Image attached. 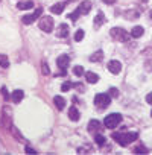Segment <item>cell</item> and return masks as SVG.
Instances as JSON below:
<instances>
[{"label": "cell", "instance_id": "obj_1", "mask_svg": "<svg viewBox=\"0 0 152 155\" xmlns=\"http://www.w3.org/2000/svg\"><path fill=\"white\" fill-rule=\"evenodd\" d=\"M113 138L120 144V146H129L132 141H135L138 138V132L134 131V132H128V131H122V132H114L113 134Z\"/></svg>", "mask_w": 152, "mask_h": 155}, {"label": "cell", "instance_id": "obj_2", "mask_svg": "<svg viewBox=\"0 0 152 155\" xmlns=\"http://www.w3.org/2000/svg\"><path fill=\"white\" fill-rule=\"evenodd\" d=\"M110 35H111V38H114L116 41H120V43H126L131 38V34H128L123 28H113L110 31Z\"/></svg>", "mask_w": 152, "mask_h": 155}, {"label": "cell", "instance_id": "obj_3", "mask_svg": "<svg viewBox=\"0 0 152 155\" xmlns=\"http://www.w3.org/2000/svg\"><path fill=\"white\" fill-rule=\"evenodd\" d=\"M0 126H2L3 129H11L12 128V113H11L9 107L3 108V114H2V119H0Z\"/></svg>", "mask_w": 152, "mask_h": 155}, {"label": "cell", "instance_id": "obj_4", "mask_svg": "<svg viewBox=\"0 0 152 155\" xmlns=\"http://www.w3.org/2000/svg\"><path fill=\"white\" fill-rule=\"evenodd\" d=\"M122 122V114L119 113H113V114H108L104 120V125L108 128V129H114L119 126V123Z\"/></svg>", "mask_w": 152, "mask_h": 155}, {"label": "cell", "instance_id": "obj_5", "mask_svg": "<svg viewBox=\"0 0 152 155\" xmlns=\"http://www.w3.org/2000/svg\"><path fill=\"white\" fill-rule=\"evenodd\" d=\"M110 104H111V96H110V94H105V93L96 94V97H94V105H96L97 108L105 110Z\"/></svg>", "mask_w": 152, "mask_h": 155}, {"label": "cell", "instance_id": "obj_6", "mask_svg": "<svg viewBox=\"0 0 152 155\" xmlns=\"http://www.w3.org/2000/svg\"><path fill=\"white\" fill-rule=\"evenodd\" d=\"M38 26H40V29L43 32H52V29H53V20H52V17H47V15L46 17H41Z\"/></svg>", "mask_w": 152, "mask_h": 155}, {"label": "cell", "instance_id": "obj_7", "mask_svg": "<svg viewBox=\"0 0 152 155\" xmlns=\"http://www.w3.org/2000/svg\"><path fill=\"white\" fill-rule=\"evenodd\" d=\"M41 14H43V8H37L32 14L21 17V21H23L25 25H32L35 20H38V18H40V15H41Z\"/></svg>", "mask_w": 152, "mask_h": 155}, {"label": "cell", "instance_id": "obj_8", "mask_svg": "<svg viewBox=\"0 0 152 155\" xmlns=\"http://www.w3.org/2000/svg\"><path fill=\"white\" fill-rule=\"evenodd\" d=\"M107 68H108L110 73H113V74H119V73L122 71V64H120V61H117V59H111V61L108 62Z\"/></svg>", "mask_w": 152, "mask_h": 155}, {"label": "cell", "instance_id": "obj_9", "mask_svg": "<svg viewBox=\"0 0 152 155\" xmlns=\"http://www.w3.org/2000/svg\"><path fill=\"white\" fill-rule=\"evenodd\" d=\"M76 11L79 12V15H87V14L91 11V2H88V0H84V2H81L79 6L76 8Z\"/></svg>", "mask_w": 152, "mask_h": 155}, {"label": "cell", "instance_id": "obj_10", "mask_svg": "<svg viewBox=\"0 0 152 155\" xmlns=\"http://www.w3.org/2000/svg\"><path fill=\"white\" fill-rule=\"evenodd\" d=\"M70 64V56L68 55H59L56 58V65L61 68V70H65V67Z\"/></svg>", "mask_w": 152, "mask_h": 155}, {"label": "cell", "instance_id": "obj_11", "mask_svg": "<svg viewBox=\"0 0 152 155\" xmlns=\"http://www.w3.org/2000/svg\"><path fill=\"white\" fill-rule=\"evenodd\" d=\"M123 15H125V18H126L128 21H132V20H137V18L140 17V12H138L137 9H128V11L123 12Z\"/></svg>", "mask_w": 152, "mask_h": 155}, {"label": "cell", "instance_id": "obj_12", "mask_svg": "<svg viewBox=\"0 0 152 155\" xmlns=\"http://www.w3.org/2000/svg\"><path fill=\"white\" fill-rule=\"evenodd\" d=\"M67 35H68V25L61 23V25L58 26V29H56V37H58V38H65Z\"/></svg>", "mask_w": 152, "mask_h": 155}, {"label": "cell", "instance_id": "obj_13", "mask_svg": "<svg viewBox=\"0 0 152 155\" xmlns=\"http://www.w3.org/2000/svg\"><path fill=\"white\" fill-rule=\"evenodd\" d=\"M79 117H81V114H79L78 108H76V107H70V110H68V119L71 122H78Z\"/></svg>", "mask_w": 152, "mask_h": 155}, {"label": "cell", "instance_id": "obj_14", "mask_svg": "<svg viewBox=\"0 0 152 155\" xmlns=\"http://www.w3.org/2000/svg\"><path fill=\"white\" fill-rule=\"evenodd\" d=\"M23 97H25V91H23V90H14V91H12V96H11L12 102L20 104V102L23 101Z\"/></svg>", "mask_w": 152, "mask_h": 155}, {"label": "cell", "instance_id": "obj_15", "mask_svg": "<svg viewBox=\"0 0 152 155\" xmlns=\"http://www.w3.org/2000/svg\"><path fill=\"white\" fill-rule=\"evenodd\" d=\"M32 8H34V2H32V0H28V2H18L17 3V9H20V11H29Z\"/></svg>", "mask_w": 152, "mask_h": 155}, {"label": "cell", "instance_id": "obj_16", "mask_svg": "<svg viewBox=\"0 0 152 155\" xmlns=\"http://www.w3.org/2000/svg\"><path fill=\"white\" fill-rule=\"evenodd\" d=\"M87 129H88L90 132H96L97 129H101V122H99V120H96V119L90 120V122H88V125H87Z\"/></svg>", "mask_w": 152, "mask_h": 155}, {"label": "cell", "instance_id": "obj_17", "mask_svg": "<svg viewBox=\"0 0 152 155\" xmlns=\"http://www.w3.org/2000/svg\"><path fill=\"white\" fill-rule=\"evenodd\" d=\"M143 34H144V29L141 26H134L132 31H131V37L132 38H140V37H143Z\"/></svg>", "mask_w": 152, "mask_h": 155}, {"label": "cell", "instance_id": "obj_18", "mask_svg": "<svg viewBox=\"0 0 152 155\" xmlns=\"http://www.w3.org/2000/svg\"><path fill=\"white\" fill-rule=\"evenodd\" d=\"M53 104H55L56 108L61 111V110H64V107H65V99H64L62 96H55V97H53Z\"/></svg>", "mask_w": 152, "mask_h": 155}, {"label": "cell", "instance_id": "obj_19", "mask_svg": "<svg viewBox=\"0 0 152 155\" xmlns=\"http://www.w3.org/2000/svg\"><path fill=\"white\" fill-rule=\"evenodd\" d=\"M84 74H85V79H87L90 84H96V82L99 81V76H97L96 73H93V71H85Z\"/></svg>", "mask_w": 152, "mask_h": 155}, {"label": "cell", "instance_id": "obj_20", "mask_svg": "<svg viewBox=\"0 0 152 155\" xmlns=\"http://www.w3.org/2000/svg\"><path fill=\"white\" fill-rule=\"evenodd\" d=\"M62 11H64V3H55V5L50 6V12L52 14L59 15V14H62Z\"/></svg>", "mask_w": 152, "mask_h": 155}, {"label": "cell", "instance_id": "obj_21", "mask_svg": "<svg viewBox=\"0 0 152 155\" xmlns=\"http://www.w3.org/2000/svg\"><path fill=\"white\" fill-rule=\"evenodd\" d=\"M105 21H107V20H105V14H104V12H99V14L94 17V28H99V26H102Z\"/></svg>", "mask_w": 152, "mask_h": 155}, {"label": "cell", "instance_id": "obj_22", "mask_svg": "<svg viewBox=\"0 0 152 155\" xmlns=\"http://www.w3.org/2000/svg\"><path fill=\"white\" fill-rule=\"evenodd\" d=\"M102 58H104V52L102 50H97V52H94L90 56V61L91 62H99V61H102Z\"/></svg>", "mask_w": 152, "mask_h": 155}, {"label": "cell", "instance_id": "obj_23", "mask_svg": "<svg viewBox=\"0 0 152 155\" xmlns=\"http://www.w3.org/2000/svg\"><path fill=\"white\" fill-rule=\"evenodd\" d=\"M0 67H3V68L9 67V59L6 55H0Z\"/></svg>", "mask_w": 152, "mask_h": 155}, {"label": "cell", "instance_id": "obj_24", "mask_svg": "<svg viewBox=\"0 0 152 155\" xmlns=\"http://www.w3.org/2000/svg\"><path fill=\"white\" fill-rule=\"evenodd\" d=\"M84 35H85V32L82 29H78V31H76V34H74V41H82L84 40Z\"/></svg>", "mask_w": 152, "mask_h": 155}, {"label": "cell", "instance_id": "obj_25", "mask_svg": "<svg viewBox=\"0 0 152 155\" xmlns=\"http://www.w3.org/2000/svg\"><path fill=\"white\" fill-rule=\"evenodd\" d=\"M73 73H74L76 76H82L85 71H84V67H82V65H74V67H73Z\"/></svg>", "mask_w": 152, "mask_h": 155}, {"label": "cell", "instance_id": "obj_26", "mask_svg": "<svg viewBox=\"0 0 152 155\" xmlns=\"http://www.w3.org/2000/svg\"><path fill=\"white\" fill-rule=\"evenodd\" d=\"M41 71H43V74H50V68H49V64L46 62V61H43L41 62Z\"/></svg>", "mask_w": 152, "mask_h": 155}, {"label": "cell", "instance_id": "obj_27", "mask_svg": "<svg viewBox=\"0 0 152 155\" xmlns=\"http://www.w3.org/2000/svg\"><path fill=\"white\" fill-rule=\"evenodd\" d=\"M11 129H12V135H14V137H17V140H18V141H25V138H23V135L20 134V131H18L17 128H14V126H12Z\"/></svg>", "mask_w": 152, "mask_h": 155}, {"label": "cell", "instance_id": "obj_28", "mask_svg": "<svg viewBox=\"0 0 152 155\" xmlns=\"http://www.w3.org/2000/svg\"><path fill=\"white\" fill-rule=\"evenodd\" d=\"M134 152H135V153H141V155H144V153H149L147 147H144V146H137V147L134 149Z\"/></svg>", "mask_w": 152, "mask_h": 155}, {"label": "cell", "instance_id": "obj_29", "mask_svg": "<svg viewBox=\"0 0 152 155\" xmlns=\"http://www.w3.org/2000/svg\"><path fill=\"white\" fill-rule=\"evenodd\" d=\"M94 141H96L99 146H104V144H105V137L101 135V134H97V135L94 137Z\"/></svg>", "mask_w": 152, "mask_h": 155}, {"label": "cell", "instance_id": "obj_30", "mask_svg": "<svg viewBox=\"0 0 152 155\" xmlns=\"http://www.w3.org/2000/svg\"><path fill=\"white\" fill-rule=\"evenodd\" d=\"M67 17H68L70 20H73V21H76V20H78V18H79L81 15H79V12H78V11H74V12H71V14H68Z\"/></svg>", "mask_w": 152, "mask_h": 155}, {"label": "cell", "instance_id": "obj_31", "mask_svg": "<svg viewBox=\"0 0 152 155\" xmlns=\"http://www.w3.org/2000/svg\"><path fill=\"white\" fill-rule=\"evenodd\" d=\"M0 91H2V96H3L5 101H9V93H8V88H6L5 85L2 87V90H0Z\"/></svg>", "mask_w": 152, "mask_h": 155}, {"label": "cell", "instance_id": "obj_32", "mask_svg": "<svg viewBox=\"0 0 152 155\" xmlns=\"http://www.w3.org/2000/svg\"><path fill=\"white\" fill-rule=\"evenodd\" d=\"M119 94H120V93H119V90H117L116 87H111V88H110V96H111V97H119Z\"/></svg>", "mask_w": 152, "mask_h": 155}, {"label": "cell", "instance_id": "obj_33", "mask_svg": "<svg viewBox=\"0 0 152 155\" xmlns=\"http://www.w3.org/2000/svg\"><path fill=\"white\" fill-rule=\"evenodd\" d=\"M71 87H73V84H70V82H64V84L61 85V90H62V91H68Z\"/></svg>", "mask_w": 152, "mask_h": 155}, {"label": "cell", "instance_id": "obj_34", "mask_svg": "<svg viewBox=\"0 0 152 155\" xmlns=\"http://www.w3.org/2000/svg\"><path fill=\"white\" fill-rule=\"evenodd\" d=\"M25 152H26V153H31V155H35V153H37V150L32 149L31 146H26V147H25Z\"/></svg>", "mask_w": 152, "mask_h": 155}, {"label": "cell", "instance_id": "obj_35", "mask_svg": "<svg viewBox=\"0 0 152 155\" xmlns=\"http://www.w3.org/2000/svg\"><path fill=\"white\" fill-rule=\"evenodd\" d=\"M144 68H146L147 71H152V59H150V61H146V62H144Z\"/></svg>", "mask_w": 152, "mask_h": 155}, {"label": "cell", "instance_id": "obj_36", "mask_svg": "<svg viewBox=\"0 0 152 155\" xmlns=\"http://www.w3.org/2000/svg\"><path fill=\"white\" fill-rule=\"evenodd\" d=\"M146 102H147L149 105H152V93H149V94L146 96Z\"/></svg>", "mask_w": 152, "mask_h": 155}, {"label": "cell", "instance_id": "obj_37", "mask_svg": "<svg viewBox=\"0 0 152 155\" xmlns=\"http://www.w3.org/2000/svg\"><path fill=\"white\" fill-rule=\"evenodd\" d=\"M102 2L105 5H113V3H116V0H102Z\"/></svg>", "mask_w": 152, "mask_h": 155}, {"label": "cell", "instance_id": "obj_38", "mask_svg": "<svg viewBox=\"0 0 152 155\" xmlns=\"http://www.w3.org/2000/svg\"><path fill=\"white\" fill-rule=\"evenodd\" d=\"M140 2H143V3H144V2H146V0H140Z\"/></svg>", "mask_w": 152, "mask_h": 155}, {"label": "cell", "instance_id": "obj_39", "mask_svg": "<svg viewBox=\"0 0 152 155\" xmlns=\"http://www.w3.org/2000/svg\"><path fill=\"white\" fill-rule=\"evenodd\" d=\"M150 116H152V111H150Z\"/></svg>", "mask_w": 152, "mask_h": 155}]
</instances>
